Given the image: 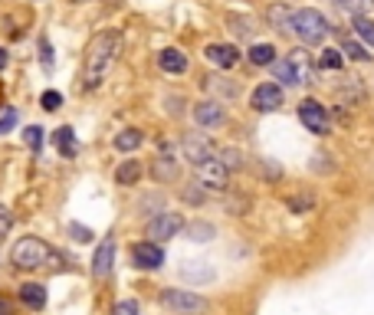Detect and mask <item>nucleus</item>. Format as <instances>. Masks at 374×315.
I'll return each mask as SVG.
<instances>
[{
  "mask_svg": "<svg viewBox=\"0 0 374 315\" xmlns=\"http://www.w3.org/2000/svg\"><path fill=\"white\" fill-rule=\"evenodd\" d=\"M118 43H122L118 33H99V37H92V43L86 49V63H82L86 89H96L102 82V76L108 73V66H112V59L118 53Z\"/></svg>",
  "mask_w": 374,
  "mask_h": 315,
  "instance_id": "f257e3e1",
  "label": "nucleus"
},
{
  "mask_svg": "<svg viewBox=\"0 0 374 315\" xmlns=\"http://www.w3.org/2000/svg\"><path fill=\"white\" fill-rule=\"evenodd\" d=\"M10 259H13V266H17V269H39V266H46L49 259H53V249H49L39 237H23V240L13 243Z\"/></svg>",
  "mask_w": 374,
  "mask_h": 315,
  "instance_id": "f03ea898",
  "label": "nucleus"
},
{
  "mask_svg": "<svg viewBox=\"0 0 374 315\" xmlns=\"http://www.w3.org/2000/svg\"><path fill=\"white\" fill-rule=\"evenodd\" d=\"M292 33H296L302 43H312V47H318V43H325V37H328V20L322 17L318 10H312V7L296 10Z\"/></svg>",
  "mask_w": 374,
  "mask_h": 315,
  "instance_id": "7ed1b4c3",
  "label": "nucleus"
},
{
  "mask_svg": "<svg viewBox=\"0 0 374 315\" xmlns=\"http://www.w3.org/2000/svg\"><path fill=\"white\" fill-rule=\"evenodd\" d=\"M161 306L174 315H201L207 312V299L197 292H187V289H168V292H161Z\"/></svg>",
  "mask_w": 374,
  "mask_h": 315,
  "instance_id": "20e7f679",
  "label": "nucleus"
},
{
  "mask_svg": "<svg viewBox=\"0 0 374 315\" xmlns=\"http://www.w3.org/2000/svg\"><path fill=\"white\" fill-rule=\"evenodd\" d=\"M181 230H184L181 214H158V217L148 223V243H164V240L177 237Z\"/></svg>",
  "mask_w": 374,
  "mask_h": 315,
  "instance_id": "39448f33",
  "label": "nucleus"
},
{
  "mask_svg": "<svg viewBox=\"0 0 374 315\" xmlns=\"http://www.w3.org/2000/svg\"><path fill=\"white\" fill-rule=\"evenodd\" d=\"M299 118H302V125H306L312 135H328V132H332L328 112L316 102V99H306V102L299 105Z\"/></svg>",
  "mask_w": 374,
  "mask_h": 315,
  "instance_id": "423d86ee",
  "label": "nucleus"
},
{
  "mask_svg": "<svg viewBox=\"0 0 374 315\" xmlns=\"http://www.w3.org/2000/svg\"><path fill=\"white\" fill-rule=\"evenodd\" d=\"M197 168V178H201V187H211V191H227V168L220 164V158L213 154V158H207V161L194 164Z\"/></svg>",
  "mask_w": 374,
  "mask_h": 315,
  "instance_id": "0eeeda50",
  "label": "nucleus"
},
{
  "mask_svg": "<svg viewBox=\"0 0 374 315\" xmlns=\"http://www.w3.org/2000/svg\"><path fill=\"white\" fill-rule=\"evenodd\" d=\"M249 105L256 109V112H276L279 105H282V89L276 82H259L253 89V96H249Z\"/></svg>",
  "mask_w": 374,
  "mask_h": 315,
  "instance_id": "6e6552de",
  "label": "nucleus"
},
{
  "mask_svg": "<svg viewBox=\"0 0 374 315\" xmlns=\"http://www.w3.org/2000/svg\"><path fill=\"white\" fill-rule=\"evenodd\" d=\"M132 263L138 269H158V266H164V249L158 247V243H135L132 247Z\"/></svg>",
  "mask_w": 374,
  "mask_h": 315,
  "instance_id": "1a4fd4ad",
  "label": "nucleus"
},
{
  "mask_svg": "<svg viewBox=\"0 0 374 315\" xmlns=\"http://www.w3.org/2000/svg\"><path fill=\"white\" fill-rule=\"evenodd\" d=\"M112 263H116V240L108 237V240H102V243H99L96 257H92V276H96V279H108Z\"/></svg>",
  "mask_w": 374,
  "mask_h": 315,
  "instance_id": "9d476101",
  "label": "nucleus"
},
{
  "mask_svg": "<svg viewBox=\"0 0 374 315\" xmlns=\"http://www.w3.org/2000/svg\"><path fill=\"white\" fill-rule=\"evenodd\" d=\"M204 56L211 59L217 69H233L240 63V49L230 47V43H211V47L204 49Z\"/></svg>",
  "mask_w": 374,
  "mask_h": 315,
  "instance_id": "9b49d317",
  "label": "nucleus"
},
{
  "mask_svg": "<svg viewBox=\"0 0 374 315\" xmlns=\"http://www.w3.org/2000/svg\"><path fill=\"white\" fill-rule=\"evenodd\" d=\"M194 118H197V125H201V128H220V125L227 122V112H223L220 102H197Z\"/></svg>",
  "mask_w": 374,
  "mask_h": 315,
  "instance_id": "f8f14e48",
  "label": "nucleus"
},
{
  "mask_svg": "<svg viewBox=\"0 0 374 315\" xmlns=\"http://www.w3.org/2000/svg\"><path fill=\"white\" fill-rule=\"evenodd\" d=\"M184 154L191 164H201L207 158H213V144L207 142V135H187L184 138Z\"/></svg>",
  "mask_w": 374,
  "mask_h": 315,
  "instance_id": "ddd939ff",
  "label": "nucleus"
},
{
  "mask_svg": "<svg viewBox=\"0 0 374 315\" xmlns=\"http://www.w3.org/2000/svg\"><path fill=\"white\" fill-rule=\"evenodd\" d=\"M289 66H292V73H296L299 86L312 82V76H316V59L308 56L306 49H292V53H289Z\"/></svg>",
  "mask_w": 374,
  "mask_h": 315,
  "instance_id": "4468645a",
  "label": "nucleus"
},
{
  "mask_svg": "<svg viewBox=\"0 0 374 315\" xmlns=\"http://www.w3.org/2000/svg\"><path fill=\"white\" fill-rule=\"evenodd\" d=\"M158 63H161L164 73H174V76L187 73V56H184L181 49H174V47L161 49V53H158Z\"/></svg>",
  "mask_w": 374,
  "mask_h": 315,
  "instance_id": "2eb2a0df",
  "label": "nucleus"
},
{
  "mask_svg": "<svg viewBox=\"0 0 374 315\" xmlns=\"http://www.w3.org/2000/svg\"><path fill=\"white\" fill-rule=\"evenodd\" d=\"M266 20L279 30V33H292V20H296V13H292V7H286V4H273V7L266 10Z\"/></svg>",
  "mask_w": 374,
  "mask_h": 315,
  "instance_id": "dca6fc26",
  "label": "nucleus"
},
{
  "mask_svg": "<svg viewBox=\"0 0 374 315\" xmlns=\"http://www.w3.org/2000/svg\"><path fill=\"white\" fill-rule=\"evenodd\" d=\"M20 302L27 309H33V312H39V309L46 306V289L39 286V283H23L20 286Z\"/></svg>",
  "mask_w": 374,
  "mask_h": 315,
  "instance_id": "f3484780",
  "label": "nucleus"
},
{
  "mask_svg": "<svg viewBox=\"0 0 374 315\" xmlns=\"http://www.w3.org/2000/svg\"><path fill=\"white\" fill-rule=\"evenodd\" d=\"M151 174H154V181H174L177 178V161H174V154H158L151 164Z\"/></svg>",
  "mask_w": 374,
  "mask_h": 315,
  "instance_id": "a211bd4d",
  "label": "nucleus"
},
{
  "mask_svg": "<svg viewBox=\"0 0 374 315\" xmlns=\"http://www.w3.org/2000/svg\"><path fill=\"white\" fill-rule=\"evenodd\" d=\"M53 142H56V148H59V154H63V158H76V135H73V128H69V125L56 128Z\"/></svg>",
  "mask_w": 374,
  "mask_h": 315,
  "instance_id": "6ab92c4d",
  "label": "nucleus"
},
{
  "mask_svg": "<svg viewBox=\"0 0 374 315\" xmlns=\"http://www.w3.org/2000/svg\"><path fill=\"white\" fill-rule=\"evenodd\" d=\"M138 178H142V164L135 161V158H128V161L118 164L116 181L122 184V187H132V184H138Z\"/></svg>",
  "mask_w": 374,
  "mask_h": 315,
  "instance_id": "aec40b11",
  "label": "nucleus"
},
{
  "mask_svg": "<svg viewBox=\"0 0 374 315\" xmlns=\"http://www.w3.org/2000/svg\"><path fill=\"white\" fill-rule=\"evenodd\" d=\"M247 56H249L253 66H273V63H276V47H269V43H256Z\"/></svg>",
  "mask_w": 374,
  "mask_h": 315,
  "instance_id": "412c9836",
  "label": "nucleus"
},
{
  "mask_svg": "<svg viewBox=\"0 0 374 315\" xmlns=\"http://www.w3.org/2000/svg\"><path fill=\"white\" fill-rule=\"evenodd\" d=\"M184 230H187V240H194V243L213 240V233H217V230H213V223H207V220H191Z\"/></svg>",
  "mask_w": 374,
  "mask_h": 315,
  "instance_id": "4be33fe9",
  "label": "nucleus"
},
{
  "mask_svg": "<svg viewBox=\"0 0 374 315\" xmlns=\"http://www.w3.org/2000/svg\"><path fill=\"white\" fill-rule=\"evenodd\" d=\"M365 99V89L358 82V76H345V86H342V102L345 105H358Z\"/></svg>",
  "mask_w": 374,
  "mask_h": 315,
  "instance_id": "5701e85b",
  "label": "nucleus"
},
{
  "mask_svg": "<svg viewBox=\"0 0 374 315\" xmlns=\"http://www.w3.org/2000/svg\"><path fill=\"white\" fill-rule=\"evenodd\" d=\"M142 142H144V135L138 132V128H125V132L116 135V148H118V152H135Z\"/></svg>",
  "mask_w": 374,
  "mask_h": 315,
  "instance_id": "b1692460",
  "label": "nucleus"
},
{
  "mask_svg": "<svg viewBox=\"0 0 374 315\" xmlns=\"http://www.w3.org/2000/svg\"><path fill=\"white\" fill-rule=\"evenodd\" d=\"M273 76H276L282 86H299V79H296V73H292V66H289V59H276V63H273Z\"/></svg>",
  "mask_w": 374,
  "mask_h": 315,
  "instance_id": "393cba45",
  "label": "nucleus"
},
{
  "mask_svg": "<svg viewBox=\"0 0 374 315\" xmlns=\"http://www.w3.org/2000/svg\"><path fill=\"white\" fill-rule=\"evenodd\" d=\"M318 66H322V69H342V66H345V56H342V49H322V56H318Z\"/></svg>",
  "mask_w": 374,
  "mask_h": 315,
  "instance_id": "a878e982",
  "label": "nucleus"
},
{
  "mask_svg": "<svg viewBox=\"0 0 374 315\" xmlns=\"http://www.w3.org/2000/svg\"><path fill=\"white\" fill-rule=\"evenodd\" d=\"M220 164L227 168V171H233V168H243V152H237V148H220Z\"/></svg>",
  "mask_w": 374,
  "mask_h": 315,
  "instance_id": "bb28decb",
  "label": "nucleus"
},
{
  "mask_svg": "<svg viewBox=\"0 0 374 315\" xmlns=\"http://www.w3.org/2000/svg\"><path fill=\"white\" fill-rule=\"evenodd\" d=\"M355 33L361 39H365L368 47H374V20H368V17H355Z\"/></svg>",
  "mask_w": 374,
  "mask_h": 315,
  "instance_id": "cd10ccee",
  "label": "nucleus"
},
{
  "mask_svg": "<svg viewBox=\"0 0 374 315\" xmlns=\"http://www.w3.org/2000/svg\"><path fill=\"white\" fill-rule=\"evenodd\" d=\"M345 56H351V59H358V63H368L371 59V53H368L361 43H355V39H345V49H342Z\"/></svg>",
  "mask_w": 374,
  "mask_h": 315,
  "instance_id": "c85d7f7f",
  "label": "nucleus"
},
{
  "mask_svg": "<svg viewBox=\"0 0 374 315\" xmlns=\"http://www.w3.org/2000/svg\"><path fill=\"white\" fill-rule=\"evenodd\" d=\"M230 30H233V37H240V39H249L253 37V23H249L247 17H230Z\"/></svg>",
  "mask_w": 374,
  "mask_h": 315,
  "instance_id": "c756f323",
  "label": "nucleus"
},
{
  "mask_svg": "<svg viewBox=\"0 0 374 315\" xmlns=\"http://www.w3.org/2000/svg\"><path fill=\"white\" fill-rule=\"evenodd\" d=\"M286 204H289V210H292V214H306V210L316 204V197H312V194H299V197H289Z\"/></svg>",
  "mask_w": 374,
  "mask_h": 315,
  "instance_id": "7c9ffc66",
  "label": "nucleus"
},
{
  "mask_svg": "<svg viewBox=\"0 0 374 315\" xmlns=\"http://www.w3.org/2000/svg\"><path fill=\"white\" fill-rule=\"evenodd\" d=\"M23 142H27L33 152H39V144H43V128H39V125H30L27 132H23Z\"/></svg>",
  "mask_w": 374,
  "mask_h": 315,
  "instance_id": "2f4dec72",
  "label": "nucleus"
},
{
  "mask_svg": "<svg viewBox=\"0 0 374 315\" xmlns=\"http://www.w3.org/2000/svg\"><path fill=\"white\" fill-rule=\"evenodd\" d=\"M371 0H338V7L348 10V13H355V17H365V10Z\"/></svg>",
  "mask_w": 374,
  "mask_h": 315,
  "instance_id": "473e14b6",
  "label": "nucleus"
},
{
  "mask_svg": "<svg viewBox=\"0 0 374 315\" xmlns=\"http://www.w3.org/2000/svg\"><path fill=\"white\" fill-rule=\"evenodd\" d=\"M142 312V306L135 302V299H122V302H116V309H112V315H138Z\"/></svg>",
  "mask_w": 374,
  "mask_h": 315,
  "instance_id": "72a5a7b5",
  "label": "nucleus"
},
{
  "mask_svg": "<svg viewBox=\"0 0 374 315\" xmlns=\"http://www.w3.org/2000/svg\"><path fill=\"white\" fill-rule=\"evenodd\" d=\"M39 105H43V109H46V112H56L59 105H63V96H59V92H53V89H49V92H43V96H39Z\"/></svg>",
  "mask_w": 374,
  "mask_h": 315,
  "instance_id": "f704fd0d",
  "label": "nucleus"
},
{
  "mask_svg": "<svg viewBox=\"0 0 374 315\" xmlns=\"http://www.w3.org/2000/svg\"><path fill=\"white\" fill-rule=\"evenodd\" d=\"M259 174L269 178V181H279V178H282V168H279L276 161H263V164H259Z\"/></svg>",
  "mask_w": 374,
  "mask_h": 315,
  "instance_id": "c9c22d12",
  "label": "nucleus"
},
{
  "mask_svg": "<svg viewBox=\"0 0 374 315\" xmlns=\"http://www.w3.org/2000/svg\"><path fill=\"white\" fill-rule=\"evenodd\" d=\"M13 125H17V109H7V112L0 115V135H7Z\"/></svg>",
  "mask_w": 374,
  "mask_h": 315,
  "instance_id": "e433bc0d",
  "label": "nucleus"
},
{
  "mask_svg": "<svg viewBox=\"0 0 374 315\" xmlns=\"http://www.w3.org/2000/svg\"><path fill=\"white\" fill-rule=\"evenodd\" d=\"M69 233H73V240H79V243H89V240H92V230L79 227V223H73V227H69Z\"/></svg>",
  "mask_w": 374,
  "mask_h": 315,
  "instance_id": "4c0bfd02",
  "label": "nucleus"
},
{
  "mask_svg": "<svg viewBox=\"0 0 374 315\" xmlns=\"http://www.w3.org/2000/svg\"><path fill=\"white\" fill-rule=\"evenodd\" d=\"M10 223H13V217H10V210H7V207H0V243H4V237H7Z\"/></svg>",
  "mask_w": 374,
  "mask_h": 315,
  "instance_id": "58836bf2",
  "label": "nucleus"
},
{
  "mask_svg": "<svg viewBox=\"0 0 374 315\" xmlns=\"http://www.w3.org/2000/svg\"><path fill=\"white\" fill-rule=\"evenodd\" d=\"M325 158H328V154H316V161L308 164V168H312V171H332V164H328Z\"/></svg>",
  "mask_w": 374,
  "mask_h": 315,
  "instance_id": "ea45409f",
  "label": "nucleus"
},
{
  "mask_svg": "<svg viewBox=\"0 0 374 315\" xmlns=\"http://www.w3.org/2000/svg\"><path fill=\"white\" fill-rule=\"evenodd\" d=\"M247 207H249L247 197H233L230 201V214H247Z\"/></svg>",
  "mask_w": 374,
  "mask_h": 315,
  "instance_id": "a19ab883",
  "label": "nucleus"
},
{
  "mask_svg": "<svg viewBox=\"0 0 374 315\" xmlns=\"http://www.w3.org/2000/svg\"><path fill=\"white\" fill-rule=\"evenodd\" d=\"M39 49H43V66H53V53H49V43H46V39H39Z\"/></svg>",
  "mask_w": 374,
  "mask_h": 315,
  "instance_id": "79ce46f5",
  "label": "nucleus"
},
{
  "mask_svg": "<svg viewBox=\"0 0 374 315\" xmlns=\"http://www.w3.org/2000/svg\"><path fill=\"white\" fill-rule=\"evenodd\" d=\"M0 315H13V306H10L7 299H0Z\"/></svg>",
  "mask_w": 374,
  "mask_h": 315,
  "instance_id": "37998d69",
  "label": "nucleus"
},
{
  "mask_svg": "<svg viewBox=\"0 0 374 315\" xmlns=\"http://www.w3.org/2000/svg\"><path fill=\"white\" fill-rule=\"evenodd\" d=\"M7 66V53H4V49H0V69Z\"/></svg>",
  "mask_w": 374,
  "mask_h": 315,
  "instance_id": "c03bdc74",
  "label": "nucleus"
}]
</instances>
